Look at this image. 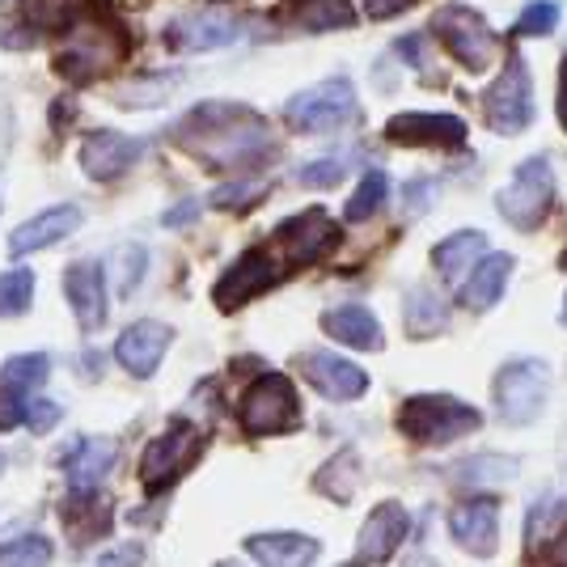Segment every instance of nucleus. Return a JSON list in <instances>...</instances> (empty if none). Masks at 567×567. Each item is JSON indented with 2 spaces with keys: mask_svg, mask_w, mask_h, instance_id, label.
Returning a JSON list of instances; mask_svg holds the SVG:
<instances>
[{
  "mask_svg": "<svg viewBox=\"0 0 567 567\" xmlns=\"http://www.w3.org/2000/svg\"><path fill=\"white\" fill-rule=\"evenodd\" d=\"M280 276H284V262L276 259V250H246V255L216 280V306L220 309L246 306L250 297L267 292Z\"/></svg>",
  "mask_w": 567,
  "mask_h": 567,
  "instance_id": "4468645a",
  "label": "nucleus"
},
{
  "mask_svg": "<svg viewBox=\"0 0 567 567\" xmlns=\"http://www.w3.org/2000/svg\"><path fill=\"white\" fill-rule=\"evenodd\" d=\"M301 369H306V378L318 385V394H327V399H334V402H352L369 390V373H364L360 364H352V360H343V355L309 352L306 360H301Z\"/></svg>",
  "mask_w": 567,
  "mask_h": 567,
  "instance_id": "6ab92c4d",
  "label": "nucleus"
},
{
  "mask_svg": "<svg viewBox=\"0 0 567 567\" xmlns=\"http://www.w3.org/2000/svg\"><path fill=\"white\" fill-rule=\"evenodd\" d=\"M550 394V364L546 360H513L496 378V406L508 424H534Z\"/></svg>",
  "mask_w": 567,
  "mask_h": 567,
  "instance_id": "0eeeda50",
  "label": "nucleus"
},
{
  "mask_svg": "<svg viewBox=\"0 0 567 567\" xmlns=\"http://www.w3.org/2000/svg\"><path fill=\"white\" fill-rule=\"evenodd\" d=\"M199 450H204V432L190 424H174L169 432H162L148 450H144V462H141V483L144 492H162V487H169L178 474L187 471L190 462L199 457Z\"/></svg>",
  "mask_w": 567,
  "mask_h": 567,
  "instance_id": "9b49d317",
  "label": "nucleus"
},
{
  "mask_svg": "<svg viewBox=\"0 0 567 567\" xmlns=\"http://www.w3.org/2000/svg\"><path fill=\"white\" fill-rule=\"evenodd\" d=\"M60 402H51V399H30L25 402V415H22V424L30 427V432H51V427L60 424Z\"/></svg>",
  "mask_w": 567,
  "mask_h": 567,
  "instance_id": "ea45409f",
  "label": "nucleus"
},
{
  "mask_svg": "<svg viewBox=\"0 0 567 567\" xmlns=\"http://www.w3.org/2000/svg\"><path fill=\"white\" fill-rule=\"evenodd\" d=\"M487 255H492L487 234H478V229H462V234L445 237V241L432 250V262H436V271H441L445 280L462 288L466 276L478 267V259H487Z\"/></svg>",
  "mask_w": 567,
  "mask_h": 567,
  "instance_id": "b1692460",
  "label": "nucleus"
},
{
  "mask_svg": "<svg viewBox=\"0 0 567 567\" xmlns=\"http://www.w3.org/2000/svg\"><path fill=\"white\" fill-rule=\"evenodd\" d=\"M51 543L39 538V534H25V538H13V543L0 546V567H48L51 564Z\"/></svg>",
  "mask_w": 567,
  "mask_h": 567,
  "instance_id": "2f4dec72",
  "label": "nucleus"
},
{
  "mask_svg": "<svg viewBox=\"0 0 567 567\" xmlns=\"http://www.w3.org/2000/svg\"><path fill=\"white\" fill-rule=\"evenodd\" d=\"M301 22L309 30H331V25H348L352 22V4L348 0H309L301 9Z\"/></svg>",
  "mask_w": 567,
  "mask_h": 567,
  "instance_id": "f704fd0d",
  "label": "nucleus"
},
{
  "mask_svg": "<svg viewBox=\"0 0 567 567\" xmlns=\"http://www.w3.org/2000/svg\"><path fill=\"white\" fill-rule=\"evenodd\" d=\"M432 30L441 34V43L453 60H462L471 72H483L487 60L496 55V30L487 25L483 13H474L471 4H445L432 18Z\"/></svg>",
  "mask_w": 567,
  "mask_h": 567,
  "instance_id": "6e6552de",
  "label": "nucleus"
},
{
  "mask_svg": "<svg viewBox=\"0 0 567 567\" xmlns=\"http://www.w3.org/2000/svg\"><path fill=\"white\" fill-rule=\"evenodd\" d=\"M190 213H195V204H183V208H174V213H166V225H187Z\"/></svg>",
  "mask_w": 567,
  "mask_h": 567,
  "instance_id": "49530a36",
  "label": "nucleus"
},
{
  "mask_svg": "<svg viewBox=\"0 0 567 567\" xmlns=\"http://www.w3.org/2000/svg\"><path fill=\"white\" fill-rule=\"evenodd\" d=\"M496 457H471L466 466H462V478L466 483H499V478H513L517 474V462H508L504 457V466H492Z\"/></svg>",
  "mask_w": 567,
  "mask_h": 567,
  "instance_id": "e433bc0d",
  "label": "nucleus"
},
{
  "mask_svg": "<svg viewBox=\"0 0 567 567\" xmlns=\"http://www.w3.org/2000/svg\"><path fill=\"white\" fill-rule=\"evenodd\" d=\"M174 141L187 153H195L199 162L220 169L255 166L262 157H271V127L262 123L250 106L237 102H204L187 111V118L174 127Z\"/></svg>",
  "mask_w": 567,
  "mask_h": 567,
  "instance_id": "f257e3e1",
  "label": "nucleus"
},
{
  "mask_svg": "<svg viewBox=\"0 0 567 567\" xmlns=\"http://www.w3.org/2000/svg\"><path fill=\"white\" fill-rule=\"evenodd\" d=\"M385 141L424 144V148H457L466 141V123L445 111H402L385 123Z\"/></svg>",
  "mask_w": 567,
  "mask_h": 567,
  "instance_id": "2eb2a0df",
  "label": "nucleus"
},
{
  "mask_svg": "<svg viewBox=\"0 0 567 567\" xmlns=\"http://www.w3.org/2000/svg\"><path fill=\"white\" fill-rule=\"evenodd\" d=\"M550 564H559V567H567V529L550 543Z\"/></svg>",
  "mask_w": 567,
  "mask_h": 567,
  "instance_id": "c03bdc74",
  "label": "nucleus"
},
{
  "mask_svg": "<svg viewBox=\"0 0 567 567\" xmlns=\"http://www.w3.org/2000/svg\"><path fill=\"white\" fill-rule=\"evenodd\" d=\"M550 199H555V169L543 153H534L517 166L513 183L496 195V208L513 229H538Z\"/></svg>",
  "mask_w": 567,
  "mask_h": 567,
  "instance_id": "39448f33",
  "label": "nucleus"
},
{
  "mask_svg": "<svg viewBox=\"0 0 567 567\" xmlns=\"http://www.w3.org/2000/svg\"><path fill=\"white\" fill-rule=\"evenodd\" d=\"M318 487L331 499H352L355 492V457L352 453H339L327 471L318 474Z\"/></svg>",
  "mask_w": 567,
  "mask_h": 567,
  "instance_id": "72a5a7b5",
  "label": "nucleus"
},
{
  "mask_svg": "<svg viewBox=\"0 0 567 567\" xmlns=\"http://www.w3.org/2000/svg\"><path fill=\"white\" fill-rule=\"evenodd\" d=\"M508 276H513V255H487V259H478L466 284H462V306L474 309V313H483V309H492L504 297V288H508Z\"/></svg>",
  "mask_w": 567,
  "mask_h": 567,
  "instance_id": "393cba45",
  "label": "nucleus"
},
{
  "mask_svg": "<svg viewBox=\"0 0 567 567\" xmlns=\"http://www.w3.org/2000/svg\"><path fill=\"white\" fill-rule=\"evenodd\" d=\"M483 115H487V127L499 136H517L534 123V81H529V64L520 55H508L504 72L483 94Z\"/></svg>",
  "mask_w": 567,
  "mask_h": 567,
  "instance_id": "423d86ee",
  "label": "nucleus"
},
{
  "mask_svg": "<svg viewBox=\"0 0 567 567\" xmlns=\"http://www.w3.org/2000/svg\"><path fill=\"white\" fill-rule=\"evenodd\" d=\"M301 187H334L343 178V157H322V162H309L301 166Z\"/></svg>",
  "mask_w": 567,
  "mask_h": 567,
  "instance_id": "58836bf2",
  "label": "nucleus"
},
{
  "mask_svg": "<svg viewBox=\"0 0 567 567\" xmlns=\"http://www.w3.org/2000/svg\"><path fill=\"white\" fill-rule=\"evenodd\" d=\"M262 195H267V183L241 178V183H229V187L213 190V204L216 208H250V204H259Z\"/></svg>",
  "mask_w": 567,
  "mask_h": 567,
  "instance_id": "c9c22d12",
  "label": "nucleus"
},
{
  "mask_svg": "<svg viewBox=\"0 0 567 567\" xmlns=\"http://www.w3.org/2000/svg\"><path fill=\"white\" fill-rule=\"evenodd\" d=\"M144 559V550L136 543H127V546H115V550H106L102 559H97V567H141Z\"/></svg>",
  "mask_w": 567,
  "mask_h": 567,
  "instance_id": "a19ab883",
  "label": "nucleus"
},
{
  "mask_svg": "<svg viewBox=\"0 0 567 567\" xmlns=\"http://www.w3.org/2000/svg\"><path fill=\"white\" fill-rule=\"evenodd\" d=\"M144 267H148V255H144V246H127V250L118 255V292H123V297H132V288L141 284Z\"/></svg>",
  "mask_w": 567,
  "mask_h": 567,
  "instance_id": "4c0bfd02",
  "label": "nucleus"
},
{
  "mask_svg": "<svg viewBox=\"0 0 567 567\" xmlns=\"http://www.w3.org/2000/svg\"><path fill=\"white\" fill-rule=\"evenodd\" d=\"M144 141L136 136H123V132H90L81 141V169L94 178V183H115L127 169L141 162Z\"/></svg>",
  "mask_w": 567,
  "mask_h": 567,
  "instance_id": "dca6fc26",
  "label": "nucleus"
},
{
  "mask_svg": "<svg viewBox=\"0 0 567 567\" xmlns=\"http://www.w3.org/2000/svg\"><path fill=\"white\" fill-rule=\"evenodd\" d=\"M81 229V208L76 204H55L48 213H39L34 220L18 225L9 234V255H34V250H48L55 241H64L69 234Z\"/></svg>",
  "mask_w": 567,
  "mask_h": 567,
  "instance_id": "aec40b11",
  "label": "nucleus"
},
{
  "mask_svg": "<svg viewBox=\"0 0 567 567\" xmlns=\"http://www.w3.org/2000/svg\"><path fill=\"white\" fill-rule=\"evenodd\" d=\"M34 301V271L13 267V271H0V318H18Z\"/></svg>",
  "mask_w": 567,
  "mask_h": 567,
  "instance_id": "c756f323",
  "label": "nucleus"
},
{
  "mask_svg": "<svg viewBox=\"0 0 567 567\" xmlns=\"http://www.w3.org/2000/svg\"><path fill=\"white\" fill-rule=\"evenodd\" d=\"M406 4H415V0H364L369 18H399Z\"/></svg>",
  "mask_w": 567,
  "mask_h": 567,
  "instance_id": "79ce46f5",
  "label": "nucleus"
},
{
  "mask_svg": "<svg viewBox=\"0 0 567 567\" xmlns=\"http://www.w3.org/2000/svg\"><path fill=\"white\" fill-rule=\"evenodd\" d=\"M216 567H241V564H216Z\"/></svg>",
  "mask_w": 567,
  "mask_h": 567,
  "instance_id": "de8ad7c7",
  "label": "nucleus"
},
{
  "mask_svg": "<svg viewBox=\"0 0 567 567\" xmlns=\"http://www.w3.org/2000/svg\"><path fill=\"white\" fill-rule=\"evenodd\" d=\"M385 195H390V178L381 169H364V178L355 183L352 199H348V220H369L385 204Z\"/></svg>",
  "mask_w": 567,
  "mask_h": 567,
  "instance_id": "c85d7f7f",
  "label": "nucleus"
},
{
  "mask_svg": "<svg viewBox=\"0 0 567 567\" xmlns=\"http://www.w3.org/2000/svg\"><path fill=\"white\" fill-rule=\"evenodd\" d=\"M559 22H564V4H559V0H529V4L520 9V18L513 30H517L520 39H534V34H550Z\"/></svg>",
  "mask_w": 567,
  "mask_h": 567,
  "instance_id": "473e14b6",
  "label": "nucleus"
},
{
  "mask_svg": "<svg viewBox=\"0 0 567 567\" xmlns=\"http://www.w3.org/2000/svg\"><path fill=\"white\" fill-rule=\"evenodd\" d=\"M0 471H4V457H0Z\"/></svg>",
  "mask_w": 567,
  "mask_h": 567,
  "instance_id": "09e8293b",
  "label": "nucleus"
},
{
  "mask_svg": "<svg viewBox=\"0 0 567 567\" xmlns=\"http://www.w3.org/2000/svg\"><path fill=\"white\" fill-rule=\"evenodd\" d=\"M297 420H301V402H297V390L284 373H262L241 399V424L255 436L288 432Z\"/></svg>",
  "mask_w": 567,
  "mask_h": 567,
  "instance_id": "1a4fd4ad",
  "label": "nucleus"
},
{
  "mask_svg": "<svg viewBox=\"0 0 567 567\" xmlns=\"http://www.w3.org/2000/svg\"><path fill=\"white\" fill-rule=\"evenodd\" d=\"M355 115H360V102H355L352 81H343V76H331V81H322L313 90H301L297 97H288V106H284L288 127L306 132V136L339 132V127L355 123Z\"/></svg>",
  "mask_w": 567,
  "mask_h": 567,
  "instance_id": "20e7f679",
  "label": "nucleus"
},
{
  "mask_svg": "<svg viewBox=\"0 0 567 567\" xmlns=\"http://www.w3.org/2000/svg\"><path fill=\"white\" fill-rule=\"evenodd\" d=\"M564 267H567V255H564Z\"/></svg>",
  "mask_w": 567,
  "mask_h": 567,
  "instance_id": "3c124183",
  "label": "nucleus"
},
{
  "mask_svg": "<svg viewBox=\"0 0 567 567\" xmlns=\"http://www.w3.org/2000/svg\"><path fill=\"white\" fill-rule=\"evenodd\" d=\"M478 424L483 420L471 402L450 399V394H420L402 402L399 411V427L420 445H450L457 436H471Z\"/></svg>",
  "mask_w": 567,
  "mask_h": 567,
  "instance_id": "7ed1b4c3",
  "label": "nucleus"
},
{
  "mask_svg": "<svg viewBox=\"0 0 567 567\" xmlns=\"http://www.w3.org/2000/svg\"><path fill=\"white\" fill-rule=\"evenodd\" d=\"M445 327V301L432 288H411L406 292V331L436 334Z\"/></svg>",
  "mask_w": 567,
  "mask_h": 567,
  "instance_id": "cd10ccee",
  "label": "nucleus"
},
{
  "mask_svg": "<svg viewBox=\"0 0 567 567\" xmlns=\"http://www.w3.org/2000/svg\"><path fill=\"white\" fill-rule=\"evenodd\" d=\"M241 34V18L220 9V4H204V9H190L183 18H174L166 25V48L195 55V51H220L237 43Z\"/></svg>",
  "mask_w": 567,
  "mask_h": 567,
  "instance_id": "9d476101",
  "label": "nucleus"
},
{
  "mask_svg": "<svg viewBox=\"0 0 567 567\" xmlns=\"http://www.w3.org/2000/svg\"><path fill=\"white\" fill-rule=\"evenodd\" d=\"M427 199H432V178H415V183L406 187V208H415V204L424 208Z\"/></svg>",
  "mask_w": 567,
  "mask_h": 567,
  "instance_id": "37998d69",
  "label": "nucleus"
},
{
  "mask_svg": "<svg viewBox=\"0 0 567 567\" xmlns=\"http://www.w3.org/2000/svg\"><path fill=\"white\" fill-rule=\"evenodd\" d=\"M123 55H127V34L115 22L81 18L69 30V43H64V55L55 60V69L64 72L72 85H90L115 69Z\"/></svg>",
  "mask_w": 567,
  "mask_h": 567,
  "instance_id": "f03ea898",
  "label": "nucleus"
},
{
  "mask_svg": "<svg viewBox=\"0 0 567 567\" xmlns=\"http://www.w3.org/2000/svg\"><path fill=\"white\" fill-rule=\"evenodd\" d=\"M246 550L262 567H309L318 559V543L306 534H255L246 538Z\"/></svg>",
  "mask_w": 567,
  "mask_h": 567,
  "instance_id": "bb28decb",
  "label": "nucleus"
},
{
  "mask_svg": "<svg viewBox=\"0 0 567 567\" xmlns=\"http://www.w3.org/2000/svg\"><path fill=\"white\" fill-rule=\"evenodd\" d=\"M559 520H564V499L543 496L534 508H529V520H525V543H529V550H534V555L543 550L546 538H555Z\"/></svg>",
  "mask_w": 567,
  "mask_h": 567,
  "instance_id": "7c9ffc66",
  "label": "nucleus"
},
{
  "mask_svg": "<svg viewBox=\"0 0 567 567\" xmlns=\"http://www.w3.org/2000/svg\"><path fill=\"white\" fill-rule=\"evenodd\" d=\"M48 373H51V360L43 352L13 355V360L0 364V432L22 424L25 402L34 399V390L48 381Z\"/></svg>",
  "mask_w": 567,
  "mask_h": 567,
  "instance_id": "ddd939ff",
  "label": "nucleus"
},
{
  "mask_svg": "<svg viewBox=\"0 0 567 567\" xmlns=\"http://www.w3.org/2000/svg\"><path fill=\"white\" fill-rule=\"evenodd\" d=\"M564 322H567V309H564Z\"/></svg>",
  "mask_w": 567,
  "mask_h": 567,
  "instance_id": "8fccbe9b",
  "label": "nucleus"
},
{
  "mask_svg": "<svg viewBox=\"0 0 567 567\" xmlns=\"http://www.w3.org/2000/svg\"><path fill=\"white\" fill-rule=\"evenodd\" d=\"M64 297L81 322V331H97L106 322V267L97 259H81L64 271Z\"/></svg>",
  "mask_w": 567,
  "mask_h": 567,
  "instance_id": "f3484780",
  "label": "nucleus"
},
{
  "mask_svg": "<svg viewBox=\"0 0 567 567\" xmlns=\"http://www.w3.org/2000/svg\"><path fill=\"white\" fill-rule=\"evenodd\" d=\"M406 529H411V517H406L402 504H394V499H390V504H378V508L369 513V520H364V529H360V543H355L360 559H364V564H385L402 546Z\"/></svg>",
  "mask_w": 567,
  "mask_h": 567,
  "instance_id": "4be33fe9",
  "label": "nucleus"
},
{
  "mask_svg": "<svg viewBox=\"0 0 567 567\" xmlns=\"http://www.w3.org/2000/svg\"><path fill=\"white\" fill-rule=\"evenodd\" d=\"M115 453L118 445L111 436H85V441H76L72 450H64L69 483L76 492H94L97 483L111 474V466H115Z\"/></svg>",
  "mask_w": 567,
  "mask_h": 567,
  "instance_id": "5701e85b",
  "label": "nucleus"
},
{
  "mask_svg": "<svg viewBox=\"0 0 567 567\" xmlns=\"http://www.w3.org/2000/svg\"><path fill=\"white\" fill-rule=\"evenodd\" d=\"M339 237H343V229L322 208L297 213L292 220H284L280 229H276V259L284 267H301V262L331 255L334 246H339Z\"/></svg>",
  "mask_w": 567,
  "mask_h": 567,
  "instance_id": "f8f14e48",
  "label": "nucleus"
},
{
  "mask_svg": "<svg viewBox=\"0 0 567 567\" xmlns=\"http://www.w3.org/2000/svg\"><path fill=\"white\" fill-rule=\"evenodd\" d=\"M169 343H174V331H169L166 322H153L148 318V322H136V327H127V331L118 334L115 360L132 378H153Z\"/></svg>",
  "mask_w": 567,
  "mask_h": 567,
  "instance_id": "a211bd4d",
  "label": "nucleus"
},
{
  "mask_svg": "<svg viewBox=\"0 0 567 567\" xmlns=\"http://www.w3.org/2000/svg\"><path fill=\"white\" fill-rule=\"evenodd\" d=\"M559 115H564V127H567V55H564V69H559Z\"/></svg>",
  "mask_w": 567,
  "mask_h": 567,
  "instance_id": "a18cd8bd",
  "label": "nucleus"
},
{
  "mask_svg": "<svg viewBox=\"0 0 567 567\" xmlns=\"http://www.w3.org/2000/svg\"><path fill=\"white\" fill-rule=\"evenodd\" d=\"M450 529L457 546L471 555H492L499 546V504L496 499H466L450 513Z\"/></svg>",
  "mask_w": 567,
  "mask_h": 567,
  "instance_id": "412c9836",
  "label": "nucleus"
},
{
  "mask_svg": "<svg viewBox=\"0 0 567 567\" xmlns=\"http://www.w3.org/2000/svg\"><path fill=\"white\" fill-rule=\"evenodd\" d=\"M322 331L331 334V339H339V343L355 348V352H373V348H381V322L364 306H334V309H327V318H322Z\"/></svg>",
  "mask_w": 567,
  "mask_h": 567,
  "instance_id": "a878e982",
  "label": "nucleus"
}]
</instances>
